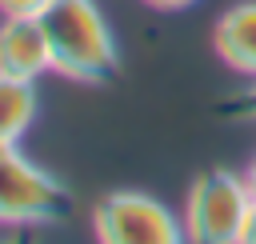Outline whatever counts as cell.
<instances>
[{
	"mask_svg": "<svg viewBox=\"0 0 256 244\" xmlns=\"http://www.w3.org/2000/svg\"><path fill=\"white\" fill-rule=\"evenodd\" d=\"M0 72L20 80H40L52 72L48 36L40 28V16H4L0 24Z\"/></svg>",
	"mask_w": 256,
	"mask_h": 244,
	"instance_id": "cell-5",
	"label": "cell"
},
{
	"mask_svg": "<svg viewBox=\"0 0 256 244\" xmlns=\"http://www.w3.org/2000/svg\"><path fill=\"white\" fill-rule=\"evenodd\" d=\"M240 244H256V200H252V212H248V224H244Z\"/></svg>",
	"mask_w": 256,
	"mask_h": 244,
	"instance_id": "cell-11",
	"label": "cell"
},
{
	"mask_svg": "<svg viewBox=\"0 0 256 244\" xmlns=\"http://www.w3.org/2000/svg\"><path fill=\"white\" fill-rule=\"evenodd\" d=\"M72 212V192L32 164L20 144H0V224H56Z\"/></svg>",
	"mask_w": 256,
	"mask_h": 244,
	"instance_id": "cell-3",
	"label": "cell"
},
{
	"mask_svg": "<svg viewBox=\"0 0 256 244\" xmlns=\"http://www.w3.org/2000/svg\"><path fill=\"white\" fill-rule=\"evenodd\" d=\"M216 112H220V116H228V120H256V80H252L248 88H240V92L224 96V100L216 104Z\"/></svg>",
	"mask_w": 256,
	"mask_h": 244,
	"instance_id": "cell-8",
	"label": "cell"
},
{
	"mask_svg": "<svg viewBox=\"0 0 256 244\" xmlns=\"http://www.w3.org/2000/svg\"><path fill=\"white\" fill-rule=\"evenodd\" d=\"M212 48L232 72L256 80V0H240L216 20Z\"/></svg>",
	"mask_w": 256,
	"mask_h": 244,
	"instance_id": "cell-6",
	"label": "cell"
},
{
	"mask_svg": "<svg viewBox=\"0 0 256 244\" xmlns=\"http://www.w3.org/2000/svg\"><path fill=\"white\" fill-rule=\"evenodd\" d=\"M248 212H252V192L244 184V172L212 168V172L196 176V184L188 188V200H184V212H180L184 240L240 244Z\"/></svg>",
	"mask_w": 256,
	"mask_h": 244,
	"instance_id": "cell-2",
	"label": "cell"
},
{
	"mask_svg": "<svg viewBox=\"0 0 256 244\" xmlns=\"http://www.w3.org/2000/svg\"><path fill=\"white\" fill-rule=\"evenodd\" d=\"M96 240L104 244H176L184 240L180 216L148 192H112L92 212Z\"/></svg>",
	"mask_w": 256,
	"mask_h": 244,
	"instance_id": "cell-4",
	"label": "cell"
},
{
	"mask_svg": "<svg viewBox=\"0 0 256 244\" xmlns=\"http://www.w3.org/2000/svg\"><path fill=\"white\" fill-rule=\"evenodd\" d=\"M244 184H248V192H252V200H256V156L244 164Z\"/></svg>",
	"mask_w": 256,
	"mask_h": 244,
	"instance_id": "cell-12",
	"label": "cell"
},
{
	"mask_svg": "<svg viewBox=\"0 0 256 244\" xmlns=\"http://www.w3.org/2000/svg\"><path fill=\"white\" fill-rule=\"evenodd\" d=\"M40 28L48 36L52 72L76 84H108L120 72L116 40L96 8V0H52L40 12Z\"/></svg>",
	"mask_w": 256,
	"mask_h": 244,
	"instance_id": "cell-1",
	"label": "cell"
},
{
	"mask_svg": "<svg viewBox=\"0 0 256 244\" xmlns=\"http://www.w3.org/2000/svg\"><path fill=\"white\" fill-rule=\"evenodd\" d=\"M148 8H156V12H184V8H192L196 0H144Z\"/></svg>",
	"mask_w": 256,
	"mask_h": 244,
	"instance_id": "cell-10",
	"label": "cell"
},
{
	"mask_svg": "<svg viewBox=\"0 0 256 244\" xmlns=\"http://www.w3.org/2000/svg\"><path fill=\"white\" fill-rule=\"evenodd\" d=\"M52 0H0V16H40Z\"/></svg>",
	"mask_w": 256,
	"mask_h": 244,
	"instance_id": "cell-9",
	"label": "cell"
},
{
	"mask_svg": "<svg viewBox=\"0 0 256 244\" xmlns=\"http://www.w3.org/2000/svg\"><path fill=\"white\" fill-rule=\"evenodd\" d=\"M36 80L0 72V144H20L36 120Z\"/></svg>",
	"mask_w": 256,
	"mask_h": 244,
	"instance_id": "cell-7",
	"label": "cell"
}]
</instances>
